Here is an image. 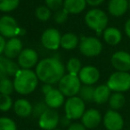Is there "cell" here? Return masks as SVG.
<instances>
[{"instance_id":"1","label":"cell","mask_w":130,"mask_h":130,"mask_svg":"<svg viewBox=\"0 0 130 130\" xmlns=\"http://www.w3.org/2000/svg\"><path fill=\"white\" fill-rule=\"evenodd\" d=\"M35 72L38 80L42 81L44 84L54 85L58 83L65 75V68L59 58H45L38 61Z\"/></svg>"},{"instance_id":"2","label":"cell","mask_w":130,"mask_h":130,"mask_svg":"<svg viewBox=\"0 0 130 130\" xmlns=\"http://www.w3.org/2000/svg\"><path fill=\"white\" fill-rule=\"evenodd\" d=\"M38 85V78L36 72L31 70L21 69L14 76V91L22 95L30 94Z\"/></svg>"},{"instance_id":"3","label":"cell","mask_w":130,"mask_h":130,"mask_svg":"<svg viewBox=\"0 0 130 130\" xmlns=\"http://www.w3.org/2000/svg\"><path fill=\"white\" fill-rule=\"evenodd\" d=\"M85 22L87 27L97 33H101L107 27L108 16L101 9H91L86 13Z\"/></svg>"},{"instance_id":"4","label":"cell","mask_w":130,"mask_h":130,"mask_svg":"<svg viewBox=\"0 0 130 130\" xmlns=\"http://www.w3.org/2000/svg\"><path fill=\"white\" fill-rule=\"evenodd\" d=\"M81 88V81L78 75L68 74L64 75L58 82V89L64 96L72 97L78 94Z\"/></svg>"},{"instance_id":"5","label":"cell","mask_w":130,"mask_h":130,"mask_svg":"<svg viewBox=\"0 0 130 130\" xmlns=\"http://www.w3.org/2000/svg\"><path fill=\"white\" fill-rule=\"evenodd\" d=\"M86 111L85 102L79 96L69 97L64 103V112L71 120H77L81 119Z\"/></svg>"},{"instance_id":"6","label":"cell","mask_w":130,"mask_h":130,"mask_svg":"<svg viewBox=\"0 0 130 130\" xmlns=\"http://www.w3.org/2000/svg\"><path fill=\"white\" fill-rule=\"evenodd\" d=\"M106 85L114 92H126L130 89V74L125 71H116L110 76Z\"/></svg>"},{"instance_id":"7","label":"cell","mask_w":130,"mask_h":130,"mask_svg":"<svg viewBox=\"0 0 130 130\" xmlns=\"http://www.w3.org/2000/svg\"><path fill=\"white\" fill-rule=\"evenodd\" d=\"M78 47L80 53L87 57H94L99 55L103 50L101 41L94 37H82Z\"/></svg>"},{"instance_id":"8","label":"cell","mask_w":130,"mask_h":130,"mask_svg":"<svg viewBox=\"0 0 130 130\" xmlns=\"http://www.w3.org/2000/svg\"><path fill=\"white\" fill-rule=\"evenodd\" d=\"M22 29L19 27L16 20L10 15H4L0 18V35L5 38H16V36H22Z\"/></svg>"},{"instance_id":"9","label":"cell","mask_w":130,"mask_h":130,"mask_svg":"<svg viewBox=\"0 0 130 130\" xmlns=\"http://www.w3.org/2000/svg\"><path fill=\"white\" fill-rule=\"evenodd\" d=\"M60 118L58 111L48 108L38 118V126L43 130H54L59 126Z\"/></svg>"},{"instance_id":"10","label":"cell","mask_w":130,"mask_h":130,"mask_svg":"<svg viewBox=\"0 0 130 130\" xmlns=\"http://www.w3.org/2000/svg\"><path fill=\"white\" fill-rule=\"evenodd\" d=\"M61 35L60 31L54 28L45 29L41 36V43L48 50H57L61 46Z\"/></svg>"},{"instance_id":"11","label":"cell","mask_w":130,"mask_h":130,"mask_svg":"<svg viewBox=\"0 0 130 130\" xmlns=\"http://www.w3.org/2000/svg\"><path fill=\"white\" fill-rule=\"evenodd\" d=\"M20 68L24 70H31L38 63V54L34 49H22L20 55L17 58Z\"/></svg>"},{"instance_id":"12","label":"cell","mask_w":130,"mask_h":130,"mask_svg":"<svg viewBox=\"0 0 130 130\" xmlns=\"http://www.w3.org/2000/svg\"><path fill=\"white\" fill-rule=\"evenodd\" d=\"M103 126L107 130H122L124 119L122 116L114 110H109L103 118Z\"/></svg>"},{"instance_id":"13","label":"cell","mask_w":130,"mask_h":130,"mask_svg":"<svg viewBox=\"0 0 130 130\" xmlns=\"http://www.w3.org/2000/svg\"><path fill=\"white\" fill-rule=\"evenodd\" d=\"M81 123L86 126L87 129H94L103 120L101 112L94 108L86 110L85 113L81 117Z\"/></svg>"},{"instance_id":"14","label":"cell","mask_w":130,"mask_h":130,"mask_svg":"<svg viewBox=\"0 0 130 130\" xmlns=\"http://www.w3.org/2000/svg\"><path fill=\"white\" fill-rule=\"evenodd\" d=\"M111 64L118 71H125L127 72L130 70V54L124 51L113 54L111 56Z\"/></svg>"},{"instance_id":"15","label":"cell","mask_w":130,"mask_h":130,"mask_svg":"<svg viewBox=\"0 0 130 130\" xmlns=\"http://www.w3.org/2000/svg\"><path fill=\"white\" fill-rule=\"evenodd\" d=\"M78 76L84 85L92 86L99 80L100 72L97 68L94 66H85L81 69Z\"/></svg>"},{"instance_id":"16","label":"cell","mask_w":130,"mask_h":130,"mask_svg":"<svg viewBox=\"0 0 130 130\" xmlns=\"http://www.w3.org/2000/svg\"><path fill=\"white\" fill-rule=\"evenodd\" d=\"M22 51V43L20 38H9L8 41H6V46H5L4 54L6 59L13 60L15 58H18L21 52Z\"/></svg>"},{"instance_id":"17","label":"cell","mask_w":130,"mask_h":130,"mask_svg":"<svg viewBox=\"0 0 130 130\" xmlns=\"http://www.w3.org/2000/svg\"><path fill=\"white\" fill-rule=\"evenodd\" d=\"M65 96L58 88H53L45 95V103L50 109H56L62 106L65 103Z\"/></svg>"},{"instance_id":"18","label":"cell","mask_w":130,"mask_h":130,"mask_svg":"<svg viewBox=\"0 0 130 130\" xmlns=\"http://www.w3.org/2000/svg\"><path fill=\"white\" fill-rule=\"evenodd\" d=\"M13 110L18 117L25 119L32 115L33 105L29 101L24 98L17 99L13 103Z\"/></svg>"},{"instance_id":"19","label":"cell","mask_w":130,"mask_h":130,"mask_svg":"<svg viewBox=\"0 0 130 130\" xmlns=\"http://www.w3.org/2000/svg\"><path fill=\"white\" fill-rule=\"evenodd\" d=\"M128 6V0H110L108 5V11L112 16L119 17L126 13Z\"/></svg>"},{"instance_id":"20","label":"cell","mask_w":130,"mask_h":130,"mask_svg":"<svg viewBox=\"0 0 130 130\" xmlns=\"http://www.w3.org/2000/svg\"><path fill=\"white\" fill-rule=\"evenodd\" d=\"M87 6L86 0H64L63 8L69 13V14H78L85 10Z\"/></svg>"},{"instance_id":"21","label":"cell","mask_w":130,"mask_h":130,"mask_svg":"<svg viewBox=\"0 0 130 130\" xmlns=\"http://www.w3.org/2000/svg\"><path fill=\"white\" fill-rule=\"evenodd\" d=\"M111 95V90L107 85H100L94 88V102L97 104L107 103Z\"/></svg>"},{"instance_id":"22","label":"cell","mask_w":130,"mask_h":130,"mask_svg":"<svg viewBox=\"0 0 130 130\" xmlns=\"http://www.w3.org/2000/svg\"><path fill=\"white\" fill-rule=\"evenodd\" d=\"M103 39L108 45H116L121 41L122 39V35L121 32L114 27L106 28L103 30Z\"/></svg>"},{"instance_id":"23","label":"cell","mask_w":130,"mask_h":130,"mask_svg":"<svg viewBox=\"0 0 130 130\" xmlns=\"http://www.w3.org/2000/svg\"><path fill=\"white\" fill-rule=\"evenodd\" d=\"M79 38L72 32L65 33L61 36V46L65 50H73L79 45Z\"/></svg>"},{"instance_id":"24","label":"cell","mask_w":130,"mask_h":130,"mask_svg":"<svg viewBox=\"0 0 130 130\" xmlns=\"http://www.w3.org/2000/svg\"><path fill=\"white\" fill-rule=\"evenodd\" d=\"M109 105L111 108V110H118L121 109L125 105L126 103V99L125 96L122 93L115 92L110 95V99H109Z\"/></svg>"},{"instance_id":"25","label":"cell","mask_w":130,"mask_h":130,"mask_svg":"<svg viewBox=\"0 0 130 130\" xmlns=\"http://www.w3.org/2000/svg\"><path fill=\"white\" fill-rule=\"evenodd\" d=\"M94 88L93 86L84 85L81 86V88L78 93V96L83 100L85 103H90L94 102Z\"/></svg>"},{"instance_id":"26","label":"cell","mask_w":130,"mask_h":130,"mask_svg":"<svg viewBox=\"0 0 130 130\" xmlns=\"http://www.w3.org/2000/svg\"><path fill=\"white\" fill-rule=\"evenodd\" d=\"M14 91L13 81H12L8 77L0 78V94L11 95Z\"/></svg>"},{"instance_id":"27","label":"cell","mask_w":130,"mask_h":130,"mask_svg":"<svg viewBox=\"0 0 130 130\" xmlns=\"http://www.w3.org/2000/svg\"><path fill=\"white\" fill-rule=\"evenodd\" d=\"M20 5V0H0V11L9 13L15 10Z\"/></svg>"},{"instance_id":"28","label":"cell","mask_w":130,"mask_h":130,"mask_svg":"<svg viewBox=\"0 0 130 130\" xmlns=\"http://www.w3.org/2000/svg\"><path fill=\"white\" fill-rule=\"evenodd\" d=\"M66 69H67L68 72H69L70 74L78 75L79 71H81V69H82L81 61H80L78 58H71L67 62Z\"/></svg>"},{"instance_id":"29","label":"cell","mask_w":130,"mask_h":130,"mask_svg":"<svg viewBox=\"0 0 130 130\" xmlns=\"http://www.w3.org/2000/svg\"><path fill=\"white\" fill-rule=\"evenodd\" d=\"M36 17L41 22H46L51 17V10L46 6H39L35 12Z\"/></svg>"},{"instance_id":"30","label":"cell","mask_w":130,"mask_h":130,"mask_svg":"<svg viewBox=\"0 0 130 130\" xmlns=\"http://www.w3.org/2000/svg\"><path fill=\"white\" fill-rule=\"evenodd\" d=\"M13 106V99L10 95L0 94V110L1 111H8Z\"/></svg>"},{"instance_id":"31","label":"cell","mask_w":130,"mask_h":130,"mask_svg":"<svg viewBox=\"0 0 130 130\" xmlns=\"http://www.w3.org/2000/svg\"><path fill=\"white\" fill-rule=\"evenodd\" d=\"M0 130H17V125L11 118L0 117Z\"/></svg>"},{"instance_id":"32","label":"cell","mask_w":130,"mask_h":130,"mask_svg":"<svg viewBox=\"0 0 130 130\" xmlns=\"http://www.w3.org/2000/svg\"><path fill=\"white\" fill-rule=\"evenodd\" d=\"M6 74L7 77H14L20 71V66L18 63L14 62L13 60L6 59Z\"/></svg>"},{"instance_id":"33","label":"cell","mask_w":130,"mask_h":130,"mask_svg":"<svg viewBox=\"0 0 130 130\" xmlns=\"http://www.w3.org/2000/svg\"><path fill=\"white\" fill-rule=\"evenodd\" d=\"M48 109V106L46 105V103L44 102H38L35 103V105H33V110H32V116L34 118H39L45 110Z\"/></svg>"},{"instance_id":"34","label":"cell","mask_w":130,"mask_h":130,"mask_svg":"<svg viewBox=\"0 0 130 130\" xmlns=\"http://www.w3.org/2000/svg\"><path fill=\"white\" fill-rule=\"evenodd\" d=\"M68 17H69V13L64 8H61L55 11L54 14V21L57 24H61L68 20Z\"/></svg>"},{"instance_id":"35","label":"cell","mask_w":130,"mask_h":130,"mask_svg":"<svg viewBox=\"0 0 130 130\" xmlns=\"http://www.w3.org/2000/svg\"><path fill=\"white\" fill-rule=\"evenodd\" d=\"M45 6L53 11H57L63 6V0H45Z\"/></svg>"},{"instance_id":"36","label":"cell","mask_w":130,"mask_h":130,"mask_svg":"<svg viewBox=\"0 0 130 130\" xmlns=\"http://www.w3.org/2000/svg\"><path fill=\"white\" fill-rule=\"evenodd\" d=\"M6 57L0 56V78L7 77L6 74Z\"/></svg>"},{"instance_id":"37","label":"cell","mask_w":130,"mask_h":130,"mask_svg":"<svg viewBox=\"0 0 130 130\" xmlns=\"http://www.w3.org/2000/svg\"><path fill=\"white\" fill-rule=\"evenodd\" d=\"M67 130H87L81 122H73L67 127Z\"/></svg>"},{"instance_id":"38","label":"cell","mask_w":130,"mask_h":130,"mask_svg":"<svg viewBox=\"0 0 130 130\" xmlns=\"http://www.w3.org/2000/svg\"><path fill=\"white\" fill-rule=\"evenodd\" d=\"M71 124V119H70L67 116H62V117L60 118V122L59 125L62 127H68Z\"/></svg>"},{"instance_id":"39","label":"cell","mask_w":130,"mask_h":130,"mask_svg":"<svg viewBox=\"0 0 130 130\" xmlns=\"http://www.w3.org/2000/svg\"><path fill=\"white\" fill-rule=\"evenodd\" d=\"M53 88H54V87H53V86L50 85V84H44L41 87V91H42V93L45 95V94H46L47 93L50 92Z\"/></svg>"},{"instance_id":"40","label":"cell","mask_w":130,"mask_h":130,"mask_svg":"<svg viewBox=\"0 0 130 130\" xmlns=\"http://www.w3.org/2000/svg\"><path fill=\"white\" fill-rule=\"evenodd\" d=\"M104 0H86L87 4H88L91 6H100Z\"/></svg>"},{"instance_id":"41","label":"cell","mask_w":130,"mask_h":130,"mask_svg":"<svg viewBox=\"0 0 130 130\" xmlns=\"http://www.w3.org/2000/svg\"><path fill=\"white\" fill-rule=\"evenodd\" d=\"M6 38L3 36L0 35V55L2 54H4V50H5V46H6Z\"/></svg>"},{"instance_id":"42","label":"cell","mask_w":130,"mask_h":130,"mask_svg":"<svg viewBox=\"0 0 130 130\" xmlns=\"http://www.w3.org/2000/svg\"><path fill=\"white\" fill-rule=\"evenodd\" d=\"M125 31H126V34L127 35L128 38H130V19L125 24Z\"/></svg>"},{"instance_id":"43","label":"cell","mask_w":130,"mask_h":130,"mask_svg":"<svg viewBox=\"0 0 130 130\" xmlns=\"http://www.w3.org/2000/svg\"><path fill=\"white\" fill-rule=\"evenodd\" d=\"M54 130H62V129H60V128H55V129H54Z\"/></svg>"},{"instance_id":"44","label":"cell","mask_w":130,"mask_h":130,"mask_svg":"<svg viewBox=\"0 0 130 130\" xmlns=\"http://www.w3.org/2000/svg\"><path fill=\"white\" fill-rule=\"evenodd\" d=\"M128 7H129V9H130V1H129V6H128Z\"/></svg>"}]
</instances>
